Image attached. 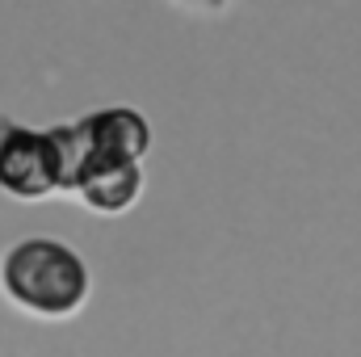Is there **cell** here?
Returning a JSON list of instances; mask_svg holds the SVG:
<instances>
[{"mask_svg": "<svg viewBox=\"0 0 361 357\" xmlns=\"http://www.w3.org/2000/svg\"><path fill=\"white\" fill-rule=\"evenodd\" d=\"M0 294L38 324H68L92 298V269L59 236H25L0 253Z\"/></svg>", "mask_w": 361, "mask_h": 357, "instance_id": "cell-1", "label": "cell"}, {"mask_svg": "<svg viewBox=\"0 0 361 357\" xmlns=\"http://www.w3.org/2000/svg\"><path fill=\"white\" fill-rule=\"evenodd\" d=\"M51 131L63 152V193H72V185L85 173L143 164L156 143L147 114L135 105H101L72 122H55Z\"/></svg>", "mask_w": 361, "mask_h": 357, "instance_id": "cell-2", "label": "cell"}, {"mask_svg": "<svg viewBox=\"0 0 361 357\" xmlns=\"http://www.w3.org/2000/svg\"><path fill=\"white\" fill-rule=\"evenodd\" d=\"M0 193L13 202H47L63 193V152L51 126L0 118Z\"/></svg>", "mask_w": 361, "mask_h": 357, "instance_id": "cell-3", "label": "cell"}, {"mask_svg": "<svg viewBox=\"0 0 361 357\" xmlns=\"http://www.w3.org/2000/svg\"><path fill=\"white\" fill-rule=\"evenodd\" d=\"M143 189H147V169L135 164V169H101V173H85V177L72 185V198L101 219H122L130 214L139 202H143Z\"/></svg>", "mask_w": 361, "mask_h": 357, "instance_id": "cell-4", "label": "cell"}]
</instances>
